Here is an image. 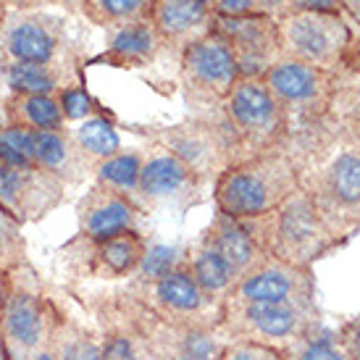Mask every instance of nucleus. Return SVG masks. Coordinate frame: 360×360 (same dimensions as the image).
Masks as SVG:
<instances>
[{
  "mask_svg": "<svg viewBox=\"0 0 360 360\" xmlns=\"http://www.w3.org/2000/svg\"><path fill=\"white\" fill-rule=\"evenodd\" d=\"M302 187L300 160L287 148L237 160L213 181V202L231 219H258Z\"/></svg>",
  "mask_w": 360,
  "mask_h": 360,
  "instance_id": "f257e3e1",
  "label": "nucleus"
},
{
  "mask_svg": "<svg viewBox=\"0 0 360 360\" xmlns=\"http://www.w3.org/2000/svg\"><path fill=\"white\" fill-rule=\"evenodd\" d=\"M266 255L287 260L300 269H313L321 258L342 248V242L321 221L302 187L276 210L258 219H242Z\"/></svg>",
  "mask_w": 360,
  "mask_h": 360,
  "instance_id": "f03ea898",
  "label": "nucleus"
},
{
  "mask_svg": "<svg viewBox=\"0 0 360 360\" xmlns=\"http://www.w3.org/2000/svg\"><path fill=\"white\" fill-rule=\"evenodd\" d=\"M58 305L42 292L32 266L11 274V295L0 319V360H34L51 347Z\"/></svg>",
  "mask_w": 360,
  "mask_h": 360,
  "instance_id": "7ed1b4c3",
  "label": "nucleus"
},
{
  "mask_svg": "<svg viewBox=\"0 0 360 360\" xmlns=\"http://www.w3.org/2000/svg\"><path fill=\"white\" fill-rule=\"evenodd\" d=\"M0 63L82 66V48L63 16L40 8H8L0 24Z\"/></svg>",
  "mask_w": 360,
  "mask_h": 360,
  "instance_id": "20e7f679",
  "label": "nucleus"
},
{
  "mask_svg": "<svg viewBox=\"0 0 360 360\" xmlns=\"http://www.w3.org/2000/svg\"><path fill=\"white\" fill-rule=\"evenodd\" d=\"M224 119L229 124L240 160L279 150L290 137V116L274 98L263 79L240 77L226 101L221 103Z\"/></svg>",
  "mask_w": 360,
  "mask_h": 360,
  "instance_id": "39448f33",
  "label": "nucleus"
},
{
  "mask_svg": "<svg viewBox=\"0 0 360 360\" xmlns=\"http://www.w3.org/2000/svg\"><path fill=\"white\" fill-rule=\"evenodd\" d=\"M281 56L316 69L342 74L352 71V45L355 32L342 13L321 11H295L279 19Z\"/></svg>",
  "mask_w": 360,
  "mask_h": 360,
  "instance_id": "423d86ee",
  "label": "nucleus"
},
{
  "mask_svg": "<svg viewBox=\"0 0 360 360\" xmlns=\"http://www.w3.org/2000/svg\"><path fill=\"white\" fill-rule=\"evenodd\" d=\"M321 326L319 302H226L221 331L229 342H258L287 350Z\"/></svg>",
  "mask_w": 360,
  "mask_h": 360,
  "instance_id": "0eeeda50",
  "label": "nucleus"
},
{
  "mask_svg": "<svg viewBox=\"0 0 360 360\" xmlns=\"http://www.w3.org/2000/svg\"><path fill=\"white\" fill-rule=\"evenodd\" d=\"M150 140L184 160L202 181H216L231 163L240 160L237 142L221 105L216 108V116H190L179 124L160 127L150 134Z\"/></svg>",
  "mask_w": 360,
  "mask_h": 360,
  "instance_id": "6e6552de",
  "label": "nucleus"
},
{
  "mask_svg": "<svg viewBox=\"0 0 360 360\" xmlns=\"http://www.w3.org/2000/svg\"><path fill=\"white\" fill-rule=\"evenodd\" d=\"M263 82L281 108L287 110L290 127H297V124H316L329 119L340 95L342 74H331L281 56L263 74Z\"/></svg>",
  "mask_w": 360,
  "mask_h": 360,
  "instance_id": "1a4fd4ad",
  "label": "nucleus"
},
{
  "mask_svg": "<svg viewBox=\"0 0 360 360\" xmlns=\"http://www.w3.org/2000/svg\"><path fill=\"white\" fill-rule=\"evenodd\" d=\"M127 295L166 321L195 323V326H221L224 305L198 287V281L190 276L184 263L155 276H142L131 284Z\"/></svg>",
  "mask_w": 360,
  "mask_h": 360,
  "instance_id": "9d476101",
  "label": "nucleus"
},
{
  "mask_svg": "<svg viewBox=\"0 0 360 360\" xmlns=\"http://www.w3.org/2000/svg\"><path fill=\"white\" fill-rule=\"evenodd\" d=\"M124 297H127L131 321L137 323L153 360H221L229 345L221 326H195V323L166 321L142 308L127 292Z\"/></svg>",
  "mask_w": 360,
  "mask_h": 360,
  "instance_id": "9b49d317",
  "label": "nucleus"
},
{
  "mask_svg": "<svg viewBox=\"0 0 360 360\" xmlns=\"http://www.w3.org/2000/svg\"><path fill=\"white\" fill-rule=\"evenodd\" d=\"M179 77L187 90V101L221 105L240 79V66L229 42L210 30L205 37L181 51Z\"/></svg>",
  "mask_w": 360,
  "mask_h": 360,
  "instance_id": "f8f14e48",
  "label": "nucleus"
},
{
  "mask_svg": "<svg viewBox=\"0 0 360 360\" xmlns=\"http://www.w3.org/2000/svg\"><path fill=\"white\" fill-rule=\"evenodd\" d=\"M69 184L51 171L21 163V166H0V210L21 226L37 224L51 216L66 200Z\"/></svg>",
  "mask_w": 360,
  "mask_h": 360,
  "instance_id": "ddd939ff",
  "label": "nucleus"
},
{
  "mask_svg": "<svg viewBox=\"0 0 360 360\" xmlns=\"http://www.w3.org/2000/svg\"><path fill=\"white\" fill-rule=\"evenodd\" d=\"M316 274L266 255L234 284L226 302H316ZM224 302V305H226Z\"/></svg>",
  "mask_w": 360,
  "mask_h": 360,
  "instance_id": "4468645a",
  "label": "nucleus"
},
{
  "mask_svg": "<svg viewBox=\"0 0 360 360\" xmlns=\"http://www.w3.org/2000/svg\"><path fill=\"white\" fill-rule=\"evenodd\" d=\"M202 184L205 181L184 160L153 142L148 150H142V171L134 202L142 210L158 205H187L195 202Z\"/></svg>",
  "mask_w": 360,
  "mask_h": 360,
  "instance_id": "2eb2a0df",
  "label": "nucleus"
},
{
  "mask_svg": "<svg viewBox=\"0 0 360 360\" xmlns=\"http://www.w3.org/2000/svg\"><path fill=\"white\" fill-rule=\"evenodd\" d=\"M0 142H6L19 158H24L30 166L51 171L53 176L63 179L66 184H82L92 169L84 163L79 150L74 148L69 131H37L21 129L3 124L0 127Z\"/></svg>",
  "mask_w": 360,
  "mask_h": 360,
  "instance_id": "dca6fc26",
  "label": "nucleus"
},
{
  "mask_svg": "<svg viewBox=\"0 0 360 360\" xmlns=\"http://www.w3.org/2000/svg\"><path fill=\"white\" fill-rule=\"evenodd\" d=\"M213 32L231 45L240 77L263 79V74L281 58L279 19L276 16H213Z\"/></svg>",
  "mask_w": 360,
  "mask_h": 360,
  "instance_id": "f3484780",
  "label": "nucleus"
},
{
  "mask_svg": "<svg viewBox=\"0 0 360 360\" xmlns=\"http://www.w3.org/2000/svg\"><path fill=\"white\" fill-rule=\"evenodd\" d=\"M142 213L145 210L131 198L105 190L101 184H92L77 202L79 237L95 245V242H103L108 237L124 234V231H140Z\"/></svg>",
  "mask_w": 360,
  "mask_h": 360,
  "instance_id": "a211bd4d",
  "label": "nucleus"
},
{
  "mask_svg": "<svg viewBox=\"0 0 360 360\" xmlns=\"http://www.w3.org/2000/svg\"><path fill=\"white\" fill-rule=\"evenodd\" d=\"M92 316L98 323L103 360H153L137 323L131 321L124 295L98 297L92 302Z\"/></svg>",
  "mask_w": 360,
  "mask_h": 360,
  "instance_id": "6ab92c4d",
  "label": "nucleus"
},
{
  "mask_svg": "<svg viewBox=\"0 0 360 360\" xmlns=\"http://www.w3.org/2000/svg\"><path fill=\"white\" fill-rule=\"evenodd\" d=\"M150 24L166 48L181 53L213 30V13L208 0H153Z\"/></svg>",
  "mask_w": 360,
  "mask_h": 360,
  "instance_id": "aec40b11",
  "label": "nucleus"
},
{
  "mask_svg": "<svg viewBox=\"0 0 360 360\" xmlns=\"http://www.w3.org/2000/svg\"><path fill=\"white\" fill-rule=\"evenodd\" d=\"M163 48H166V42L160 40L150 19H145L119 27V30H110L108 45L95 60L113 66V69H142V66H150Z\"/></svg>",
  "mask_w": 360,
  "mask_h": 360,
  "instance_id": "412c9836",
  "label": "nucleus"
},
{
  "mask_svg": "<svg viewBox=\"0 0 360 360\" xmlns=\"http://www.w3.org/2000/svg\"><path fill=\"white\" fill-rule=\"evenodd\" d=\"M200 242L219 250L237 269L240 276L248 274L258 260L266 258V252L258 245V240L252 237V231L248 229V224L242 219H231L226 213H219V210H216L208 229L200 234Z\"/></svg>",
  "mask_w": 360,
  "mask_h": 360,
  "instance_id": "4be33fe9",
  "label": "nucleus"
},
{
  "mask_svg": "<svg viewBox=\"0 0 360 360\" xmlns=\"http://www.w3.org/2000/svg\"><path fill=\"white\" fill-rule=\"evenodd\" d=\"M79 69L63 63H3V79L19 95H58L63 87L82 82Z\"/></svg>",
  "mask_w": 360,
  "mask_h": 360,
  "instance_id": "5701e85b",
  "label": "nucleus"
},
{
  "mask_svg": "<svg viewBox=\"0 0 360 360\" xmlns=\"http://www.w3.org/2000/svg\"><path fill=\"white\" fill-rule=\"evenodd\" d=\"M145 252H148V240L142 237V231H124L92 245V269L108 279H124L137 274Z\"/></svg>",
  "mask_w": 360,
  "mask_h": 360,
  "instance_id": "b1692460",
  "label": "nucleus"
},
{
  "mask_svg": "<svg viewBox=\"0 0 360 360\" xmlns=\"http://www.w3.org/2000/svg\"><path fill=\"white\" fill-rule=\"evenodd\" d=\"M184 266L190 271V276L198 281V287H200L208 297H213L216 302H226V297L231 295L234 290V284L240 281V274L237 269L231 266L229 260L224 258L219 250H213L210 245L205 242H195V248L187 252V260H184Z\"/></svg>",
  "mask_w": 360,
  "mask_h": 360,
  "instance_id": "393cba45",
  "label": "nucleus"
},
{
  "mask_svg": "<svg viewBox=\"0 0 360 360\" xmlns=\"http://www.w3.org/2000/svg\"><path fill=\"white\" fill-rule=\"evenodd\" d=\"M3 116H6V124L21 127V129H66V119H63V110H60L58 95H19V92H11L3 101Z\"/></svg>",
  "mask_w": 360,
  "mask_h": 360,
  "instance_id": "a878e982",
  "label": "nucleus"
},
{
  "mask_svg": "<svg viewBox=\"0 0 360 360\" xmlns=\"http://www.w3.org/2000/svg\"><path fill=\"white\" fill-rule=\"evenodd\" d=\"M66 131H69L74 148L79 150V155L90 169H95L98 163H103L113 153L121 150V137L116 131V124L105 113L79 121V124H69Z\"/></svg>",
  "mask_w": 360,
  "mask_h": 360,
  "instance_id": "bb28decb",
  "label": "nucleus"
},
{
  "mask_svg": "<svg viewBox=\"0 0 360 360\" xmlns=\"http://www.w3.org/2000/svg\"><path fill=\"white\" fill-rule=\"evenodd\" d=\"M53 360H103V345L98 331L84 326L79 319L60 313L51 340Z\"/></svg>",
  "mask_w": 360,
  "mask_h": 360,
  "instance_id": "cd10ccee",
  "label": "nucleus"
},
{
  "mask_svg": "<svg viewBox=\"0 0 360 360\" xmlns=\"http://www.w3.org/2000/svg\"><path fill=\"white\" fill-rule=\"evenodd\" d=\"M140 171H142V150H124L113 153L110 158L98 163L92 169L95 184H101L105 190H113L127 198H137V184H140Z\"/></svg>",
  "mask_w": 360,
  "mask_h": 360,
  "instance_id": "c85d7f7f",
  "label": "nucleus"
},
{
  "mask_svg": "<svg viewBox=\"0 0 360 360\" xmlns=\"http://www.w3.org/2000/svg\"><path fill=\"white\" fill-rule=\"evenodd\" d=\"M79 3L84 19L105 32L150 19L153 8V0H79Z\"/></svg>",
  "mask_w": 360,
  "mask_h": 360,
  "instance_id": "c756f323",
  "label": "nucleus"
},
{
  "mask_svg": "<svg viewBox=\"0 0 360 360\" xmlns=\"http://www.w3.org/2000/svg\"><path fill=\"white\" fill-rule=\"evenodd\" d=\"M281 352H284L287 360H347L337 337L329 334V331H323L321 326L308 331L297 342H292L290 347Z\"/></svg>",
  "mask_w": 360,
  "mask_h": 360,
  "instance_id": "7c9ffc66",
  "label": "nucleus"
},
{
  "mask_svg": "<svg viewBox=\"0 0 360 360\" xmlns=\"http://www.w3.org/2000/svg\"><path fill=\"white\" fill-rule=\"evenodd\" d=\"M21 229L24 226L19 221H13L6 210H0V271H6V274L30 266L27 240H24Z\"/></svg>",
  "mask_w": 360,
  "mask_h": 360,
  "instance_id": "2f4dec72",
  "label": "nucleus"
},
{
  "mask_svg": "<svg viewBox=\"0 0 360 360\" xmlns=\"http://www.w3.org/2000/svg\"><path fill=\"white\" fill-rule=\"evenodd\" d=\"M58 103L60 110H63V119H66V127L69 124H79V121H87L92 116H101L103 108L95 103L87 87L82 82H74L69 87H63L58 92Z\"/></svg>",
  "mask_w": 360,
  "mask_h": 360,
  "instance_id": "473e14b6",
  "label": "nucleus"
},
{
  "mask_svg": "<svg viewBox=\"0 0 360 360\" xmlns=\"http://www.w3.org/2000/svg\"><path fill=\"white\" fill-rule=\"evenodd\" d=\"M213 16H284V0H208Z\"/></svg>",
  "mask_w": 360,
  "mask_h": 360,
  "instance_id": "72a5a7b5",
  "label": "nucleus"
},
{
  "mask_svg": "<svg viewBox=\"0 0 360 360\" xmlns=\"http://www.w3.org/2000/svg\"><path fill=\"white\" fill-rule=\"evenodd\" d=\"M221 360H287L284 352L258 342H229Z\"/></svg>",
  "mask_w": 360,
  "mask_h": 360,
  "instance_id": "f704fd0d",
  "label": "nucleus"
},
{
  "mask_svg": "<svg viewBox=\"0 0 360 360\" xmlns=\"http://www.w3.org/2000/svg\"><path fill=\"white\" fill-rule=\"evenodd\" d=\"M334 337H337L340 347L345 350L347 360H360V319L345 321L340 329L334 331Z\"/></svg>",
  "mask_w": 360,
  "mask_h": 360,
  "instance_id": "c9c22d12",
  "label": "nucleus"
},
{
  "mask_svg": "<svg viewBox=\"0 0 360 360\" xmlns=\"http://www.w3.org/2000/svg\"><path fill=\"white\" fill-rule=\"evenodd\" d=\"M295 11L342 13V0H284V13H295Z\"/></svg>",
  "mask_w": 360,
  "mask_h": 360,
  "instance_id": "e433bc0d",
  "label": "nucleus"
},
{
  "mask_svg": "<svg viewBox=\"0 0 360 360\" xmlns=\"http://www.w3.org/2000/svg\"><path fill=\"white\" fill-rule=\"evenodd\" d=\"M342 16L350 19L352 24H358L360 30V0H342Z\"/></svg>",
  "mask_w": 360,
  "mask_h": 360,
  "instance_id": "4c0bfd02",
  "label": "nucleus"
},
{
  "mask_svg": "<svg viewBox=\"0 0 360 360\" xmlns=\"http://www.w3.org/2000/svg\"><path fill=\"white\" fill-rule=\"evenodd\" d=\"M11 295V274L0 271V319H3V310H6V302H8Z\"/></svg>",
  "mask_w": 360,
  "mask_h": 360,
  "instance_id": "58836bf2",
  "label": "nucleus"
},
{
  "mask_svg": "<svg viewBox=\"0 0 360 360\" xmlns=\"http://www.w3.org/2000/svg\"><path fill=\"white\" fill-rule=\"evenodd\" d=\"M8 8H37V6H53L60 0H6Z\"/></svg>",
  "mask_w": 360,
  "mask_h": 360,
  "instance_id": "ea45409f",
  "label": "nucleus"
},
{
  "mask_svg": "<svg viewBox=\"0 0 360 360\" xmlns=\"http://www.w3.org/2000/svg\"><path fill=\"white\" fill-rule=\"evenodd\" d=\"M34 360H53V352H51V347H45V350L40 352V355H37V358Z\"/></svg>",
  "mask_w": 360,
  "mask_h": 360,
  "instance_id": "a19ab883",
  "label": "nucleus"
},
{
  "mask_svg": "<svg viewBox=\"0 0 360 360\" xmlns=\"http://www.w3.org/2000/svg\"><path fill=\"white\" fill-rule=\"evenodd\" d=\"M6 13H8V3L0 0V24H3V19H6Z\"/></svg>",
  "mask_w": 360,
  "mask_h": 360,
  "instance_id": "79ce46f5",
  "label": "nucleus"
},
{
  "mask_svg": "<svg viewBox=\"0 0 360 360\" xmlns=\"http://www.w3.org/2000/svg\"><path fill=\"white\" fill-rule=\"evenodd\" d=\"M358 82H360V71H358Z\"/></svg>",
  "mask_w": 360,
  "mask_h": 360,
  "instance_id": "37998d69",
  "label": "nucleus"
}]
</instances>
